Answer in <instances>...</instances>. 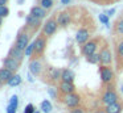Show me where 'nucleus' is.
<instances>
[{
    "instance_id": "4c0bfd02",
    "label": "nucleus",
    "mask_w": 123,
    "mask_h": 113,
    "mask_svg": "<svg viewBox=\"0 0 123 113\" xmlns=\"http://www.w3.org/2000/svg\"><path fill=\"white\" fill-rule=\"evenodd\" d=\"M1 84H3V81H1V80H0V87H1Z\"/></svg>"
},
{
    "instance_id": "2eb2a0df",
    "label": "nucleus",
    "mask_w": 123,
    "mask_h": 113,
    "mask_svg": "<svg viewBox=\"0 0 123 113\" xmlns=\"http://www.w3.org/2000/svg\"><path fill=\"white\" fill-rule=\"evenodd\" d=\"M106 110L107 113H120L122 112V105L119 104V102H112V104H109L106 105Z\"/></svg>"
},
{
    "instance_id": "7ed1b4c3",
    "label": "nucleus",
    "mask_w": 123,
    "mask_h": 113,
    "mask_svg": "<svg viewBox=\"0 0 123 113\" xmlns=\"http://www.w3.org/2000/svg\"><path fill=\"white\" fill-rule=\"evenodd\" d=\"M16 45L19 49L21 50H25V47L29 45V37H28L27 33H20L19 36H17V39H16Z\"/></svg>"
},
{
    "instance_id": "2f4dec72",
    "label": "nucleus",
    "mask_w": 123,
    "mask_h": 113,
    "mask_svg": "<svg viewBox=\"0 0 123 113\" xmlns=\"http://www.w3.org/2000/svg\"><path fill=\"white\" fill-rule=\"evenodd\" d=\"M118 53H119V54L123 57V41L120 42L119 45H118Z\"/></svg>"
},
{
    "instance_id": "a211bd4d",
    "label": "nucleus",
    "mask_w": 123,
    "mask_h": 113,
    "mask_svg": "<svg viewBox=\"0 0 123 113\" xmlns=\"http://www.w3.org/2000/svg\"><path fill=\"white\" fill-rule=\"evenodd\" d=\"M29 70L33 75H38L40 71H41V63L38 62V60H32V62L29 63Z\"/></svg>"
},
{
    "instance_id": "393cba45",
    "label": "nucleus",
    "mask_w": 123,
    "mask_h": 113,
    "mask_svg": "<svg viewBox=\"0 0 123 113\" xmlns=\"http://www.w3.org/2000/svg\"><path fill=\"white\" fill-rule=\"evenodd\" d=\"M41 7L45 9H50L53 7V0H41Z\"/></svg>"
},
{
    "instance_id": "4be33fe9",
    "label": "nucleus",
    "mask_w": 123,
    "mask_h": 113,
    "mask_svg": "<svg viewBox=\"0 0 123 113\" xmlns=\"http://www.w3.org/2000/svg\"><path fill=\"white\" fill-rule=\"evenodd\" d=\"M49 72H50V78L53 79V80L61 79V74H62V71H61V70H58V68H50V70H49Z\"/></svg>"
},
{
    "instance_id": "e433bc0d",
    "label": "nucleus",
    "mask_w": 123,
    "mask_h": 113,
    "mask_svg": "<svg viewBox=\"0 0 123 113\" xmlns=\"http://www.w3.org/2000/svg\"><path fill=\"white\" fill-rule=\"evenodd\" d=\"M1 18H3V17L0 16V26H1V22H3V20H1Z\"/></svg>"
},
{
    "instance_id": "39448f33",
    "label": "nucleus",
    "mask_w": 123,
    "mask_h": 113,
    "mask_svg": "<svg viewBox=\"0 0 123 113\" xmlns=\"http://www.w3.org/2000/svg\"><path fill=\"white\" fill-rule=\"evenodd\" d=\"M102 101H103L106 105L112 104V102H117V101H118V95L115 93L112 89H109V91H106V93L103 95V97H102Z\"/></svg>"
},
{
    "instance_id": "423d86ee",
    "label": "nucleus",
    "mask_w": 123,
    "mask_h": 113,
    "mask_svg": "<svg viewBox=\"0 0 123 113\" xmlns=\"http://www.w3.org/2000/svg\"><path fill=\"white\" fill-rule=\"evenodd\" d=\"M78 102H80V96L75 95L74 92H73V93H68L66 97H65V104H66L68 107L74 108L78 105Z\"/></svg>"
},
{
    "instance_id": "1a4fd4ad",
    "label": "nucleus",
    "mask_w": 123,
    "mask_h": 113,
    "mask_svg": "<svg viewBox=\"0 0 123 113\" xmlns=\"http://www.w3.org/2000/svg\"><path fill=\"white\" fill-rule=\"evenodd\" d=\"M101 79L103 83H110L112 80V71L110 67H102L101 68Z\"/></svg>"
},
{
    "instance_id": "f257e3e1",
    "label": "nucleus",
    "mask_w": 123,
    "mask_h": 113,
    "mask_svg": "<svg viewBox=\"0 0 123 113\" xmlns=\"http://www.w3.org/2000/svg\"><path fill=\"white\" fill-rule=\"evenodd\" d=\"M57 24H58V21L53 20V18H50V20H48L45 22V25H44V34H46V36H52V34L56 33L57 30Z\"/></svg>"
},
{
    "instance_id": "f8f14e48",
    "label": "nucleus",
    "mask_w": 123,
    "mask_h": 113,
    "mask_svg": "<svg viewBox=\"0 0 123 113\" xmlns=\"http://www.w3.org/2000/svg\"><path fill=\"white\" fill-rule=\"evenodd\" d=\"M9 55L13 57V58H16V59H19V60H21L23 57H24V50L19 49V47L15 45V46H12L11 49H9Z\"/></svg>"
},
{
    "instance_id": "58836bf2",
    "label": "nucleus",
    "mask_w": 123,
    "mask_h": 113,
    "mask_svg": "<svg viewBox=\"0 0 123 113\" xmlns=\"http://www.w3.org/2000/svg\"><path fill=\"white\" fill-rule=\"evenodd\" d=\"M33 113H40V112H36V110H35V112H33Z\"/></svg>"
},
{
    "instance_id": "dca6fc26",
    "label": "nucleus",
    "mask_w": 123,
    "mask_h": 113,
    "mask_svg": "<svg viewBox=\"0 0 123 113\" xmlns=\"http://www.w3.org/2000/svg\"><path fill=\"white\" fill-rule=\"evenodd\" d=\"M27 24L31 26V28H37L38 25H40V18H37L36 16H33L32 13H29V15L27 16Z\"/></svg>"
},
{
    "instance_id": "6e6552de",
    "label": "nucleus",
    "mask_w": 123,
    "mask_h": 113,
    "mask_svg": "<svg viewBox=\"0 0 123 113\" xmlns=\"http://www.w3.org/2000/svg\"><path fill=\"white\" fill-rule=\"evenodd\" d=\"M75 39H77V42L81 45L86 43V42L89 41V30H86V29H80V30L77 32V34H75Z\"/></svg>"
},
{
    "instance_id": "9d476101",
    "label": "nucleus",
    "mask_w": 123,
    "mask_h": 113,
    "mask_svg": "<svg viewBox=\"0 0 123 113\" xmlns=\"http://www.w3.org/2000/svg\"><path fill=\"white\" fill-rule=\"evenodd\" d=\"M12 75H13V71L12 70H9V68H7V67L0 68V80L3 81V83H7V81L12 78Z\"/></svg>"
},
{
    "instance_id": "ddd939ff",
    "label": "nucleus",
    "mask_w": 123,
    "mask_h": 113,
    "mask_svg": "<svg viewBox=\"0 0 123 113\" xmlns=\"http://www.w3.org/2000/svg\"><path fill=\"white\" fill-rule=\"evenodd\" d=\"M99 54H101V63H103V65L111 63V51L109 49H103Z\"/></svg>"
},
{
    "instance_id": "bb28decb",
    "label": "nucleus",
    "mask_w": 123,
    "mask_h": 113,
    "mask_svg": "<svg viewBox=\"0 0 123 113\" xmlns=\"http://www.w3.org/2000/svg\"><path fill=\"white\" fill-rule=\"evenodd\" d=\"M33 112H35V107L32 104H28L24 109V113H33Z\"/></svg>"
},
{
    "instance_id": "72a5a7b5",
    "label": "nucleus",
    "mask_w": 123,
    "mask_h": 113,
    "mask_svg": "<svg viewBox=\"0 0 123 113\" xmlns=\"http://www.w3.org/2000/svg\"><path fill=\"white\" fill-rule=\"evenodd\" d=\"M7 1H8V0H0V5H6Z\"/></svg>"
},
{
    "instance_id": "9b49d317",
    "label": "nucleus",
    "mask_w": 123,
    "mask_h": 113,
    "mask_svg": "<svg viewBox=\"0 0 123 113\" xmlns=\"http://www.w3.org/2000/svg\"><path fill=\"white\" fill-rule=\"evenodd\" d=\"M74 86H73L72 81H62L61 86H60V91L62 92V93L68 95V93H73L74 92Z\"/></svg>"
},
{
    "instance_id": "6ab92c4d",
    "label": "nucleus",
    "mask_w": 123,
    "mask_h": 113,
    "mask_svg": "<svg viewBox=\"0 0 123 113\" xmlns=\"http://www.w3.org/2000/svg\"><path fill=\"white\" fill-rule=\"evenodd\" d=\"M61 79H62V81H72L73 83V80H74V72L72 70H62Z\"/></svg>"
},
{
    "instance_id": "c85d7f7f",
    "label": "nucleus",
    "mask_w": 123,
    "mask_h": 113,
    "mask_svg": "<svg viewBox=\"0 0 123 113\" xmlns=\"http://www.w3.org/2000/svg\"><path fill=\"white\" fill-rule=\"evenodd\" d=\"M107 16L109 15H99V20H101L103 24H106V25L109 24V18H107Z\"/></svg>"
},
{
    "instance_id": "7c9ffc66",
    "label": "nucleus",
    "mask_w": 123,
    "mask_h": 113,
    "mask_svg": "<svg viewBox=\"0 0 123 113\" xmlns=\"http://www.w3.org/2000/svg\"><path fill=\"white\" fill-rule=\"evenodd\" d=\"M17 96H12L11 97V100H9V104H12V105H15V107H17Z\"/></svg>"
},
{
    "instance_id": "412c9836",
    "label": "nucleus",
    "mask_w": 123,
    "mask_h": 113,
    "mask_svg": "<svg viewBox=\"0 0 123 113\" xmlns=\"http://www.w3.org/2000/svg\"><path fill=\"white\" fill-rule=\"evenodd\" d=\"M7 83H8V86H11V87H16V86H19L20 83H21V76L20 75H12V78L9 79L8 81H7Z\"/></svg>"
},
{
    "instance_id": "20e7f679",
    "label": "nucleus",
    "mask_w": 123,
    "mask_h": 113,
    "mask_svg": "<svg viewBox=\"0 0 123 113\" xmlns=\"http://www.w3.org/2000/svg\"><path fill=\"white\" fill-rule=\"evenodd\" d=\"M45 47H46V39L44 37H38L35 41V54L41 55L45 50Z\"/></svg>"
},
{
    "instance_id": "0eeeda50",
    "label": "nucleus",
    "mask_w": 123,
    "mask_h": 113,
    "mask_svg": "<svg viewBox=\"0 0 123 113\" xmlns=\"http://www.w3.org/2000/svg\"><path fill=\"white\" fill-rule=\"evenodd\" d=\"M95 50H97V42L95 41H89L86 43H83V46H82V53L85 55L93 54V53H95Z\"/></svg>"
},
{
    "instance_id": "c756f323",
    "label": "nucleus",
    "mask_w": 123,
    "mask_h": 113,
    "mask_svg": "<svg viewBox=\"0 0 123 113\" xmlns=\"http://www.w3.org/2000/svg\"><path fill=\"white\" fill-rule=\"evenodd\" d=\"M16 108H17V107H15V105L9 104L8 108H7V113H16Z\"/></svg>"
},
{
    "instance_id": "aec40b11",
    "label": "nucleus",
    "mask_w": 123,
    "mask_h": 113,
    "mask_svg": "<svg viewBox=\"0 0 123 113\" xmlns=\"http://www.w3.org/2000/svg\"><path fill=\"white\" fill-rule=\"evenodd\" d=\"M86 60H87L89 63H93V65H95V63L101 62V54L93 53V54H90V55H86Z\"/></svg>"
},
{
    "instance_id": "c9c22d12",
    "label": "nucleus",
    "mask_w": 123,
    "mask_h": 113,
    "mask_svg": "<svg viewBox=\"0 0 123 113\" xmlns=\"http://www.w3.org/2000/svg\"><path fill=\"white\" fill-rule=\"evenodd\" d=\"M95 113H107V112H106V110H102V109H99V110H97Z\"/></svg>"
},
{
    "instance_id": "a878e982",
    "label": "nucleus",
    "mask_w": 123,
    "mask_h": 113,
    "mask_svg": "<svg viewBox=\"0 0 123 113\" xmlns=\"http://www.w3.org/2000/svg\"><path fill=\"white\" fill-rule=\"evenodd\" d=\"M8 13H9V9L6 7V5H0V16H1V17L8 16Z\"/></svg>"
},
{
    "instance_id": "f704fd0d",
    "label": "nucleus",
    "mask_w": 123,
    "mask_h": 113,
    "mask_svg": "<svg viewBox=\"0 0 123 113\" xmlns=\"http://www.w3.org/2000/svg\"><path fill=\"white\" fill-rule=\"evenodd\" d=\"M61 1H62V4H69L70 0H61Z\"/></svg>"
},
{
    "instance_id": "b1692460",
    "label": "nucleus",
    "mask_w": 123,
    "mask_h": 113,
    "mask_svg": "<svg viewBox=\"0 0 123 113\" xmlns=\"http://www.w3.org/2000/svg\"><path fill=\"white\" fill-rule=\"evenodd\" d=\"M32 53H35V42L29 43L27 47H25V50H24L25 57H31V55H32Z\"/></svg>"
},
{
    "instance_id": "5701e85b",
    "label": "nucleus",
    "mask_w": 123,
    "mask_h": 113,
    "mask_svg": "<svg viewBox=\"0 0 123 113\" xmlns=\"http://www.w3.org/2000/svg\"><path fill=\"white\" fill-rule=\"evenodd\" d=\"M41 109H43L44 113H50L52 112V104L49 100H44L41 102Z\"/></svg>"
},
{
    "instance_id": "cd10ccee",
    "label": "nucleus",
    "mask_w": 123,
    "mask_h": 113,
    "mask_svg": "<svg viewBox=\"0 0 123 113\" xmlns=\"http://www.w3.org/2000/svg\"><path fill=\"white\" fill-rule=\"evenodd\" d=\"M117 30L119 32L120 34H123V18L120 21H118V24H117Z\"/></svg>"
},
{
    "instance_id": "473e14b6",
    "label": "nucleus",
    "mask_w": 123,
    "mask_h": 113,
    "mask_svg": "<svg viewBox=\"0 0 123 113\" xmlns=\"http://www.w3.org/2000/svg\"><path fill=\"white\" fill-rule=\"evenodd\" d=\"M70 113H83V110L80 109V108H75V109H73Z\"/></svg>"
},
{
    "instance_id": "4468645a",
    "label": "nucleus",
    "mask_w": 123,
    "mask_h": 113,
    "mask_svg": "<svg viewBox=\"0 0 123 113\" xmlns=\"http://www.w3.org/2000/svg\"><path fill=\"white\" fill-rule=\"evenodd\" d=\"M31 13H32L33 16H36L37 18L43 20V18L45 17V15H46V9H45V8H43L41 5H40V7H33L32 9H31Z\"/></svg>"
},
{
    "instance_id": "f3484780",
    "label": "nucleus",
    "mask_w": 123,
    "mask_h": 113,
    "mask_svg": "<svg viewBox=\"0 0 123 113\" xmlns=\"http://www.w3.org/2000/svg\"><path fill=\"white\" fill-rule=\"evenodd\" d=\"M57 21H58V25H61V26H68V25H69V22H70V16H69V13H66V12L61 13V15L58 16V18H57Z\"/></svg>"
},
{
    "instance_id": "f03ea898",
    "label": "nucleus",
    "mask_w": 123,
    "mask_h": 113,
    "mask_svg": "<svg viewBox=\"0 0 123 113\" xmlns=\"http://www.w3.org/2000/svg\"><path fill=\"white\" fill-rule=\"evenodd\" d=\"M19 65H20V60L16 59V58H13V57H11V55H8V57L4 59V67L12 70L13 72L19 68Z\"/></svg>"
}]
</instances>
